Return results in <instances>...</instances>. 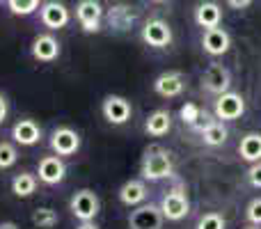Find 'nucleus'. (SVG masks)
<instances>
[{"label":"nucleus","instance_id":"nucleus-12","mask_svg":"<svg viewBox=\"0 0 261 229\" xmlns=\"http://www.w3.org/2000/svg\"><path fill=\"white\" fill-rule=\"evenodd\" d=\"M39 18L48 30H62L71 21V14H69L67 5L58 3V0H48L39 7Z\"/></svg>","mask_w":261,"mask_h":229},{"label":"nucleus","instance_id":"nucleus-21","mask_svg":"<svg viewBox=\"0 0 261 229\" xmlns=\"http://www.w3.org/2000/svg\"><path fill=\"white\" fill-rule=\"evenodd\" d=\"M170 129H172V117L167 110H153L144 121V131L151 138H163V135L170 133Z\"/></svg>","mask_w":261,"mask_h":229},{"label":"nucleus","instance_id":"nucleus-22","mask_svg":"<svg viewBox=\"0 0 261 229\" xmlns=\"http://www.w3.org/2000/svg\"><path fill=\"white\" fill-rule=\"evenodd\" d=\"M239 156L248 163L261 161V133H248V135L241 138Z\"/></svg>","mask_w":261,"mask_h":229},{"label":"nucleus","instance_id":"nucleus-24","mask_svg":"<svg viewBox=\"0 0 261 229\" xmlns=\"http://www.w3.org/2000/svg\"><path fill=\"white\" fill-rule=\"evenodd\" d=\"M58 222H60L58 211H53V209H48V207H39L32 211V225L37 229H50L58 225Z\"/></svg>","mask_w":261,"mask_h":229},{"label":"nucleus","instance_id":"nucleus-23","mask_svg":"<svg viewBox=\"0 0 261 229\" xmlns=\"http://www.w3.org/2000/svg\"><path fill=\"white\" fill-rule=\"evenodd\" d=\"M37 184H39L37 174H32V172H21V174H16L12 179V193L16 195V197H32V195L37 193Z\"/></svg>","mask_w":261,"mask_h":229},{"label":"nucleus","instance_id":"nucleus-17","mask_svg":"<svg viewBox=\"0 0 261 229\" xmlns=\"http://www.w3.org/2000/svg\"><path fill=\"white\" fill-rule=\"evenodd\" d=\"M119 202L126 204V207H138V204H144L149 197V188L142 179H130L119 188Z\"/></svg>","mask_w":261,"mask_h":229},{"label":"nucleus","instance_id":"nucleus-4","mask_svg":"<svg viewBox=\"0 0 261 229\" xmlns=\"http://www.w3.org/2000/svg\"><path fill=\"white\" fill-rule=\"evenodd\" d=\"M165 216L156 204H138L128 216V229H163Z\"/></svg>","mask_w":261,"mask_h":229},{"label":"nucleus","instance_id":"nucleus-30","mask_svg":"<svg viewBox=\"0 0 261 229\" xmlns=\"http://www.w3.org/2000/svg\"><path fill=\"white\" fill-rule=\"evenodd\" d=\"M248 181H250V186H252V188L261 190V161H257V163H252V165H250Z\"/></svg>","mask_w":261,"mask_h":229},{"label":"nucleus","instance_id":"nucleus-10","mask_svg":"<svg viewBox=\"0 0 261 229\" xmlns=\"http://www.w3.org/2000/svg\"><path fill=\"white\" fill-rule=\"evenodd\" d=\"M213 113L222 121H234L245 113V99L239 92H225V94L218 96L216 106H213Z\"/></svg>","mask_w":261,"mask_h":229},{"label":"nucleus","instance_id":"nucleus-16","mask_svg":"<svg viewBox=\"0 0 261 229\" xmlns=\"http://www.w3.org/2000/svg\"><path fill=\"white\" fill-rule=\"evenodd\" d=\"M12 138L21 147H35L41 140V129L35 119H18L12 126Z\"/></svg>","mask_w":261,"mask_h":229},{"label":"nucleus","instance_id":"nucleus-31","mask_svg":"<svg viewBox=\"0 0 261 229\" xmlns=\"http://www.w3.org/2000/svg\"><path fill=\"white\" fill-rule=\"evenodd\" d=\"M7 115H9V104H7V96L0 92V126L5 124V119H7Z\"/></svg>","mask_w":261,"mask_h":229},{"label":"nucleus","instance_id":"nucleus-29","mask_svg":"<svg viewBox=\"0 0 261 229\" xmlns=\"http://www.w3.org/2000/svg\"><path fill=\"white\" fill-rule=\"evenodd\" d=\"M245 218H248L252 225L261 227V197H254L252 202L248 204V209H245Z\"/></svg>","mask_w":261,"mask_h":229},{"label":"nucleus","instance_id":"nucleus-37","mask_svg":"<svg viewBox=\"0 0 261 229\" xmlns=\"http://www.w3.org/2000/svg\"><path fill=\"white\" fill-rule=\"evenodd\" d=\"M0 3H3V0H0Z\"/></svg>","mask_w":261,"mask_h":229},{"label":"nucleus","instance_id":"nucleus-5","mask_svg":"<svg viewBox=\"0 0 261 229\" xmlns=\"http://www.w3.org/2000/svg\"><path fill=\"white\" fill-rule=\"evenodd\" d=\"M231 87V73L229 69L225 67V64H208V69L202 73V90L208 92V94H225V92H229Z\"/></svg>","mask_w":261,"mask_h":229},{"label":"nucleus","instance_id":"nucleus-9","mask_svg":"<svg viewBox=\"0 0 261 229\" xmlns=\"http://www.w3.org/2000/svg\"><path fill=\"white\" fill-rule=\"evenodd\" d=\"M67 176V165H64L62 156H44L37 165V179L46 186H58Z\"/></svg>","mask_w":261,"mask_h":229},{"label":"nucleus","instance_id":"nucleus-8","mask_svg":"<svg viewBox=\"0 0 261 229\" xmlns=\"http://www.w3.org/2000/svg\"><path fill=\"white\" fill-rule=\"evenodd\" d=\"M101 113H103V117L110 121V124L122 126V124H126V121L130 119L133 108H130V101L124 99V96L108 94L103 99V104H101Z\"/></svg>","mask_w":261,"mask_h":229},{"label":"nucleus","instance_id":"nucleus-20","mask_svg":"<svg viewBox=\"0 0 261 229\" xmlns=\"http://www.w3.org/2000/svg\"><path fill=\"white\" fill-rule=\"evenodd\" d=\"M199 135H202V142L206 147H220V144L227 142L229 138V131L222 121H206L204 126H199Z\"/></svg>","mask_w":261,"mask_h":229},{"label":"nucleus","instance_id":"nucleus-13","mask_svg":"<svg viewBox=\"0 0 261 229\" xmlns=\"http://www.w3.org/2000/svg\"><path fill=\"white\" fill-rule=\"evenodd\" d=\"M186 90V78L181 71H165L153 81V92L163 99H176Z\"/></svg>","mask_w":261,"mask_h":229},{"label":"nucleus","instance_id":"nucleus-19","mask_svg":"<svg viewBox=\"0 0 261 229\" xmlns=\"http://www.w3.org/2000/svg\"><path fill=\"white\" fill-rule=\"evenodd\" d=\"M195 21H197L199 28H204V30H208V28H218L222 21V9L218 3H213V0H204V3L197 5V9H195Z\"/></svg>","mask_w":261,"mask_h":229},{"label":"nucleus","instance_id":"nucleus-27","mask_svg":"<svg viewBox=\"0 0 261 229\" xmlns=\"http://www.w3.org/2000/svg\"><path fill=\"white\" fill-rule=\"evenodd\" d=\"M18 151L12 142H0V170H9L12 165H16Z\"/></svg>","mask_w":261,"mask_h":229},{"label":"nucleus","instance_id":"nucleus-32","mask_svg":"<svg viewBox=\"0 0 261 229\" xmlns=\"http://www.w3.org/2000/svg\"><path fill=\"white\" fill-rule=\"evenodd\" d=\"M227 5H229L231 9H245L252 5V0H227Z\"/></svg>","mask_w":261,"mask_h":229},{"label":"nucleus","instance_id":"nucleus-14","mask_svg":"<svg viewBox=\"0 0 261 229\" xmlns=\"http://www.w3.org/2000/svg\"><path fill=\"white\" fill-rule=\"evenodd\" d=\"M30 53L37 62H55V60L60 58V41L55 39L50 32L39 35V37H35V41H32Z\"/></svg>","mask_w":261,"mask_h":229},{"label":"nucleus","instance_id":"nucleus-35","mask_svg":"<svg viewBox=\"0 0 261 229\" xmlns=\"http://www.w3.org/2000/svg\"><path fill=\"white\" fill-rule=\"evenodd\" d=\"M248 229H259V225H252V227H248Z\"/></svg>","mask_w":261,"mask_h":229},{"label":"nucleus","instance_id":"nucleus-28","mask_svg":"<svg viewBox=\"0 0 261 229\" xmlns=\"http://www.w3.org/2000/svg\"><path fill=\"white\" fill-rule=\"evenodd\" d=\"M227 222L220 213L211 211V213H204L202 218L197 220V229H225Z\"/></svg>","mask_w":261,"mask_h":229},{"label":"nucleus","instance_id":"nucleus-33","mask_svg":"<svg viewBox=\"0 0 261 229\" xmlns=\"http://www.w3.org/2000/svg\"><path fill=\"white\" fill-rule=\"evenodd\" d=\"M76 229H99V225H96L94 220H85V222H81Z\"/></svg>","mask_w":261,"mask_h":229},{"label":"nucleus","instance_id":"nucleus-34","mask_svg":"<svg viewBox=\"0 0 261 229\" xmlns=\"http://www.w3.org/2000/svg\"><path fill=\"white\" fill-rule=\"evenodd\" d=\"M0 229H21L16 222H0Z\"/></svg>","mask_w":261,"mask_h":229},{"label":"nucleus","instance_id":"nucleus-2","mask_svg":"<svg viewBox=\"0 0 261 229\" xmlns=\"http://www.w3.org/2000/svg\"><path fill=\"white\" fill-rule=\"evenodd\" d=\"M161 211L163 216H165V220L170 222H179L184 220L186 216L190 213V199H188V193H186L181 186H176V188L167 190L165 195H163L161 199Z\"/></svg>","mask_w":261,"mask_h":229},{"label":"nucleus","instance_id":"nucleus-7","mask_svg":"<svg viewBox=\"0 0 261 229\" xmlns=\"http://www.w3.org/2000/svg\"><path fill=\"white\" fill-rule=\"evenodd\" d=\"M142 41L151 48H165L172 44V28L163 18H149L142 26Z\"/></svg>","mask_w":261,"mask_h":229},{"label":"nucleus","instance_id":"nucleus-6","mask_svg":"<svg viewBox=\"0 0 261 229\" xmlns=\"http://www.w3.org/2000/svg\"><path fill=\"white\" fill-rule=\"evenodd\" d=\"M50 149L58 156H73L81 149V135L71 126H58L50 133Z\"/></svg>","mask_w":261,"mask_h":229},{"label":"nucleus","instance_id":"nucleus-1","mask_svg":"<svg viewBox=\"0 0 261 229\" xmlns=\"http://www.w3.org/2000/svg\"><path fill=\"white\" fill-rule=\"evenodd\" d=\"M174 172V163H172L170 151L163 147H151L144 151V158L140 163V174L144 181H161L172 176Z\"/></svg>","mask_w":261,"mask_h":229},{"label":"nucleus","instance_id":"nucleus-25","mask_svg":"<svg viewBox=\"0 0 261 229\" xmlns=\"http://www.w3.org/2000/svg\"><path fill=\"white\" fill-rule=\"evenodd\" d=\"M9 7V12L16 14V16H30L39 9L41 0H5Z\"/></svg>","mask_w":261,"mask_h":229},{"label":"nucleus","instance_id":"nucleus-15","mask_svg":"<svg viewBox=\"0 0 261 229\" xmlns=\"http://www.w3.org/2000/svg\"><path fill=\"white\" fill-rule=\"evenodd\" d=\"M202 46L211 58H218V55H225L231 46V37L227 30H222L220 26L218 28H208L204 30V37H202Z\"/></svg>","mask_w":261,"mask_h":229},{"label":"nucleus","instance_id":"nucleus-18","mask_svg":"<svg viewBox=\"0 0 261 229\" xmlns=\"http://www.w3.org/2000/svg\"><path fill=\"white\" fill-rule=\"evenodd\" d=\"M106 18H108V26L113 28V30L124 32L138 21V12H135V7H130V5H115V7L108 9Z\"/></svg>","mask_w":261,"mask_h":229},{"label":"nucleus","instance_id":"nucleus-3","mask_svg":"<svg viewBox=\"0 0 261 229\" xmlns=\"http://www.w3.org/2000/svg\"><path fill=\"white\" fill-rule=\"evenodd\" d=\"M69 209H71L73 218H78L81 222L94 220V218L99 216V211H101L99 195H96L94 190H90V188L78 190V193L71 197V202H69Z\"/></svg>","mask_w":261,"mask_h":229},{"label":"nucleus","instance_id":"nucleus-26","mask_svg":"<svg viewBox=\"0 0 261 229\" xmlns=\"http://www.w3.org/2000/svg\"><path fill=\"white\" fill-rule=\"evenodd\" d=\"M202 115L204 113H202V108H199L197 104H186V106H181V110H179L181 121H184V124H188L190 129H195V131H197Z\"/></svg>","mask_w":261,"mask_h":229},{"label":"nucleus","instance_id":"nucleus-11","mask_svg":"<svg viewBox=\"0 0 261 229\" xmlns=\"http://www.w3.org/2000/svg\"><path fill=\"white\" fill-rule=\"evenodd\" d=\"M76 18L85 32H99L103 21V7L99 0H81L76 5Z\"/></svg>","mask_w":261,"mask_h":229},{"label":"nucleus","instance_id":"nucleus-36","mask_svg":"<svg viewBox=\"0 0 261 229\" xmlns=\"http://www.w3.org/2000/svg\"><path fill=\"white\" fill-rule=\"evenodd\" d=\"M153 3H165V0H153Z\"/></svg>","mask_w":261,"mask_h":229}]
</instances>
